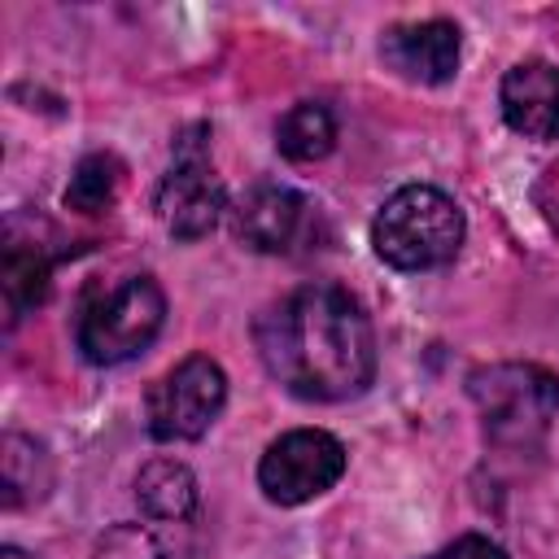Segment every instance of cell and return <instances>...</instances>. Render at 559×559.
<instances>
[{
    "mask_svg": "<svg viewBox=\"0 0 559 559\" xmlns=\"http://www.w3.org/2000/svg\"><path fill=\"white\" fill-rule=\"evenodd\" d=\"M467 393L498 445H533L559 415V376L537 362H489L467 376Z\"/></svg>",
    "mask_w": 559,
    "mask_h": 559,
    "instance_id": "obj_3",
    "label": "cell"
},
{
    "mask_svg": "<svg viewBox=\"0 0 559 559\" xmlns=\"http://www.w3.org/2000/svg\"><path fill=\"white\" fill-rule=\"evenodd\" d=\"M223 201H227V192H223V179L214 175L205 148L192 135H183L179 153H175V166L166 170V179L157 188V214H162L166 231L179 236V240L205 236L218 223Z\"/></svg>",
    "mask_w": 559,
    "mask_h": 559,
    "instance_id": "obj_7",
    "label": "cell"
},
{
    "mask_svg": "<svg viewBox=\"0 0 559 559\" xmlns=\"http://www.w3.org/2000/svg\"><path fill=\"white\" fill-rule=\"evenodd\" d=\"M428 559H507V550H502L498 542L480 537V533H467V537H454L450 546H441V550L428 555Z\"/></svg>",
    "mask_w": 559,
    "mask_h": 559,
    "instance_id": "obj_17",
    "label": "cell"
},
{
    "mask_svg": "<svg viewBox=\"0 0 559 559\" xmlns=\"http://www.w3.org/2000/svg\"><path fill=\"white\" fill-rule=\"evenodd\" d=\"M345 472V445L323 428H293L266 445L258 463V485L271 502L297 507L328 493Z\"/></svg>",
    "mask_w": 559,
    "mask_h": 559,
    "instance_id": "obj_6",
    "label": "cell"
},
{
    "mask_svg": "<svg viewBox=\"0 0 559 559\" xmlns=\"http://www.w3.org/2000/svg\"><path fill=\"white\" fill-rule=\"evenodd\" d=\"M502 118L528 140H559V66L520 61L507 70L498 92Z\"/></svg>",
    "mask_w": 559,
    "mask_h": 559,
    "instance_id": "obj_10",
    "label": "cell"
},
{
    "mask_svg": "<svg viewBox=\"0 0 559 559\" xmlns=\"http://www.w3.org/2000/svg\"><path fill=\"white\" fill-rule=\"evenodd\" d=\"M0 559H31V555H22L17 546H4V550H0Z\"/></svg>",
    "mask_w": 559,
    "mask_h": 559,
    "instance_id": "obj_18",
    "label": "cell"
},
{
    "mask_svg": "<svg viewBox=\"0 0 559 559\" xmlns=\"http://www.w3.org/2000/svg\"><path fill=\"white\" fill-rule=\"evenodd\" d=\"M266 371L306 402L358 397L376 376V332L362 301L336 284H306L258 319Z\"/></svg>",
    "mask_w": 559,
    "mask_h": 559,
    "instance_id": "obj_1",
    "label": "cell"
},
{
    "mask_svg": "<svg viewBox=\"0 0 559 559\" xmlns=\"http://www.w3.org/2000/svg\"><path fill=\"white\" fill-rule=\"evenodd\" d=\"M118 188H122V162L114 153H87L66 183V205L79 214H100L114 205Z\"/></svg>",
    "mask_w": 559,
    "mask_h": 559,
    "instance_id": "obj_15",
    "label": "cell"
},
{
    "mask_svg": "<svg viewBox=\"0 0 559 559\" xmlns=\"http://www.w3.org/2000/svg\"><path fill=\"white\" fill-rule=\"evenodd\" d=\"M48 280H52V258L44 253V245L17 240V231H9L0 284H4V306H9V319L13 323L48 297Z\"/></svg>",
    "mask_w": 559,
    "mask_h": 559,
    "instance_id": "obj_11",
    "label": "cell"
},
{
    "mask_svg": "<svg viewBox=\"0 0 559 559\" xmlns=\"http://www.w3.org/2000/svg\"><path fill=\"white\" fill-rule=\"evenodd\" d=\"M227 402V376L214 358L192 354L179 367H170L144 402L148 432L157 441H197Z\"/></svg>",
    "mask_w": 559,
    "mask_h": 559,
    "instance_id": "obj_5",
    "label": "cell"
},
{
    "mask_svg": "<svg viewBox=\"0 0 559 559\" xmlns=\"http://www.w3.org/2000/svg\"><path fill=\"white\" fill-rule=\"evenodd\" d=\"M4 507H22V502H35L48 493L52 485V467H48V454L39 441L22 437V432H9L4 437Z\"/></svg>",
    "mask_w": 559,
    "mask_h": 559,
    "instance_id": "obj_14",
    "label": "cell"
},
{
    "mask_svg": "<svg viewBox=\"0 0 559 559\" xmlns=\"http://www.w3.org/2000/svg\"><path fill=\"white\" fill-rule=\"evenodd\" d=\"M275 144L288 162H319L336 144V118L323 105L301 100L275 122Z\"/></svg>",
    "mask_w": 559,
    "mask_h": 559,
    "instance_id": "obj_13",
    "label": "cell"
},
{
    "mask_svg": "<svg viewBox=\"0 0 559 559\" xmlns=\"http://www.w3.org/2000/svg\"><path fill=\"white\" fill-rule=\"evenodd\" d=\"M380 57L411 83H450L459 70V26L441 17L389 26L380 39Z\"/></svg>",
    "mask_w": 559,
    "mask_h": 559,
    "instance_id": "obj_9",
    "label": "cell"
},
{
    "mask_svg": "<svg viewBox=\"0 0 559 559\" xmlns=\"http://www.w3.org/2000/svg\"><path fill=\"white\" fill-rule=\"evenodd\" d=\"M371 245H376L380 262H389L397 271L441 266L463 245V210L441 188L406 183L371 218Z\"/></svg>",
    "mask_w": 559,
    "mask_h": 559,
    "instance_id": "obj_2",
    "label": "cell"
},
{
    "mask_svg": "<svg viewBox=\"0 0 559 559\" xmlns=\"http://www.w3.org/2000/svg\"><path fill=\"white\" fill-rule=\"evenodd\" d=\"M162 319H166V293L157 288V280L127 275V280L100 288L79 310L74 341L87 362L114 367V362H127L140 349H148L153 336L162 332Z\"/></svg>",
    "mask_w": 559,
    "mask_h": 559,
    "instance_id": "obj_4",
    "label": "cell"
},
{
    "mask_svg": "<svg viewBox=\"0 0 559 559\" xmlns=\"http://www.w3.org/2000/svg\"><path fill=\"white\" fill-rule=\"evenodd\" d=\"M96 559H166V555H162V542H157L148 528H140V524H118V528H109V533L100 537Z\"/></svg>",
    "mask_w": 559,
    "mask_h": 559,
    "instance_id": "obj_16",
    "label": "cell"
},
{
    "mask_svg": "<svg viewBox=\"0 0 559 559\" xmlns=\"http://www.w3.org/2000/svg\"><path fill=\"white\" fill-rule=\"evenodd\" d=\"M135 498L157 520H188L197 511V476L175 459H153L135 476Z\"/></svg>",
    "mask_w": 559,
    "mask_h": 559,
    "instance_id": "obj_12",
    "label": "cell"
},
{
    "mask_svg": "<svg viewBox=\"0 0 559 559\" xmlns=\"http://www.w3.org/2000/svg\"><path fill=\"white\" fill-rule=\"evenodd\" d=\"M319 210L293 188L262 183L236 205V236L258 253H293L314 236Z\"/></svg>",
    "mask_w": 559,
    "mask_h": 559,
    "instance_id": "obj_8",
    "label": "cell"
}]
</instances>
